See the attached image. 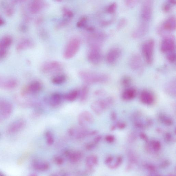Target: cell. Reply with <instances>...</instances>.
Listing matches in <instances>:
<instances>
[{"instance_id":"6da1fadb","label":"cell","mask_w":176,"mask_h":176,"mask_svg":"<svg viewBox=\"0 0 176 176\" xmlns=\"http://www.w3.org/2000/svg\"><path fill=\"white\" fill-rule=\"evenodd\" d=\"M78 75L80 78L87 85L105 83L109 79L108 76L106 74L85 71H80Z\"/></svg>"},{"instance_id":"7a4b0ae2","label":"cell","mask_w":176,"mask_h":176,"mask_svg":"<svg viewBox=\"0 0 176 176\" xmlns=\"http://www.w3.org/2000/svg\"><path fill=\"white\" fill-rule=\"evenodd\" d=\"M80 126L79 127H72L68 130L69 135L78 139H83L88 136L96 135L98 132L95 130H90Z\"/></svg>"},{"instance_id":"3957f363","label":"cell","mask_w":176,"mask_h":176,"mask_svg":"<svg viewBox=\"0 0 176 176\" xmlns=\"http://www.w3.org/2000/svg\"><path fill=\"white\" fill-rule=\"evenodd\" d=\"M80 41L79 39L73 38L68 42L64 52L63 56L65 59H70L77 53L80 48Z\"/></svg>"},{"instance_id":"277c9868","label":"cell","mask_w":176,"mask_h":176,"mask_svg":"<svg viewBox=\"0 0 176 176\" xmlns=\"http://www.w3.org/2000/svg\"><path fill=\"white\" fill-rule=\"evenodd\" d=\"M154 47V41L152 39L146 41L142 45V54L146 62L149 65L152 62Z\"/></svg>"},{"instance_id":"5b68a950","label":"cell","mask_w":176,"mask_h":176,"mask_svg":"<svg viewBox=\"0 0 176 176\" xmlns=\"http://www.w3.org/2000/svg\"><path fill=\"white\" fill-rule=\"evenodd\" d=\"M88 57V61L93 65H97L100 63L102 59L100 45H91Z\"/></svg>"},{"instance_id":"8992f818","label":"cell","mask_w":176,"mask_h":176,"mask_svg":"<svg viewBox=\"0 0 176 176\" xmlns=\"http://www.w3.org/2000/svg\"><path fill=\"white\" fill-rule=\"evenodd\" d=\"M13 107L9 101L0 99V122L9 118L13 111Z\"/></svg>"},{"instance_id":"52a82bcc","label":"cell","mask_w":176,"mask_h":176,"mask_svg":"<svg viewBox=\"0 0 176 176\" xmlns=\"http://www.w3.org/2000/svg\"><path fill=\"white\" fill-rule=\"evenodd\" d=\"M161 50L163 53L169 54L175 52V42L174 37L168 36L165 37L161 42Z\"/></svg>"},{"instance_id":"ba28073f","label":"cell","mask_w":176,"mask_h":176,"mask_svg":"<svg viewBox=\"0 0 176 176\" xmlns=\"http://www.w3.org/2000/svg\"><path fill=\"white\" fill-rule=\"evenodd\" d=\"M152 1H146L142 3L141 10V17L142 22L148 23L152 18Z\"/></svg>"},{"instance_id":"9c48e42d","label":"cell","mask_w":176,"mask_h":176,"mask_svg":"<svg viewBox=\"0 0 176 176\" xmlns=\"http://www.w3.org/2000/svg\"><path fill=\"white\" fill-rule=\"evenodd\" d=\"M42 88V85L38 80H34L24 86L22 89L21 94L23 97L29 95H34L40 92Z\"/></svg>"},{"instance_id":"30bf717a","label":"cell","mask_w":176,"mask_h":176,"mask_svg":"<svg viewBox=\"0 0 176 176\" xmlns=\"http://www.w3.org/2000/svg\"><path fill=\"white\" fill-rule=\"evenodd\" d=\"M18 81L16 78L5 76L0 75V89L12 90L18 86Z\"/></svg>"},{"instance_id":"8fae6325","label":"cell","mask_w":176,"mask_h":176,"mask_svg":"<svg viewBox=\"0 0 176 176\" xmlns=\"http://www.w3.org/2000/svg\"><path fill=\"white\" fill-rule=\"evenodd\" d=\"M94 121L93 116L88 111H83L78 116V123L82 127L87 128L94 123Z\"/></svg>"},{"instance_id":"7c38bea8","label":"cell","mask_w":176,"mask_h":176,"mask_svg":"<svg viewBox=\"0 0 176 176\" xmlns=\"http://www.w3.org/2000/svg\"><path fill=\"white\" fill-rule=\"evenodd\" d=\"M26 121L23 119H19L12 122L8 126L7 129L8 134H13L18 133L24 129Z\"/></svg>"},{"instance_id":"4fadbf2b","label":"cell","mask_w":176,"mask_h":176,"mask_svg":"<svg viewBox=\"0 0 176 176\" xmlns=\"http://www.w3.org/2000/svg\"><path fill=\"white\" fill-rule=\"evenodd\" d=\"M121 55V51L119 47H113L110 49L106 57L107 62L113 65L119 60Z\"/></svg>"},{"instance_id":"5bb4252c","label":"cell","mask_w":176,"mask_h":176,"mask_svg":"<svg viewBox=\"0 0 176 176\" xmlns=\"http://www.w3.org/2000/svg\"><path fill=\"white\" fill-rule=\"evenodd\" d=\"M61 65L57 61H50L43 64L41 69L43 73H49L56 72L60 70Z\"/></svg>"},{"instance_id":"9a60e30c","label":"cell","mask_w":176,"mask_h":176,"mask_svg":"<svg viewBox=\"0 0 176 176\" xmlns=\"http://www.w3.org/2000/svg\"><path fill=\"white\" fill-rule=\"evenodd\" d=\"M63 99L64 95L60 93H55L46 98L45 100L51 106L56 107L61 104Z\"/></svg>"},{"instance_id":"2e32d148","label":"cell","mask_w":176,"mask_h":176,"mask_svg":"<svg viewBox=\"0 0 176 176\" xmlns=\"http://www.w3.org/2000/svg\"><path fill=\"white\" fill-rule=\"evenodd\" d=\"M129 65L132 70L137 71L142 69L143 66L141 58L138 54L132 56L129 60Z\"/></svg>"},{"instance_id":"e0dca14e","label":"cell","mask_w":176,"mask_h":176,"mask_svg":"<svg viewBox=\"0 0 176 176\" xmlns=\"http://www.w3.org/2000/svg\"><path fill=\"white\" fill-rule=\"evenodd\" d=\"M162 29L166 32H172L176 28V18L175 16H171L167 18L163 23Z\"/></svg>"},{"instance_id":"ac0fdd59","label":"cell","mask_w":176,"mask_h":176,"mask_svg":"<svg viewBox=\"0 0 176 176\" xmlns=\"http://www.w3.org/2000/svg\"><path fill=\"white\" fill-rule=\"evenodd\" d=\"M47 6L45 2L42 1H34L31 3L29 6V9L32 13H39Z\"/></svg>"},{"instance_id":"d6986e66","label":"cell","mask_w":176,"mask_h":176,"mask_svg":"<svg viewBox=\"0 0 176 176\" xmlns=\"http://www.w3.org/2000/svg\"><path fill=\"white\" fill-rule=\"evenodd\" d=\"M65 156L69 159L70 162L73 163L79 162L83 157L82 152L79 151L71 152L69 150H66L65 152Z\"/></svg>"},{"instance_id":"ffe728a7","label":"cell","mask_w":176,"mask_h":176,"mask_svg":"<svg viewBox=\"0 0 176 176\" xmlns=\"http://www.w3.org/2000/svg\"><path fill=\"white\" fill-rule=\"evenodd\" d=\"M148 24L142 22L134 31L132 36L134 38H141L146 34L148 31Z\"/></svg>"},{"instance_id":"44dd1931","label":"cell","mask_w":176,"mask_h":176,"mask_svg":"<svg viewBox=\"0 0 176 176\" xmlns=\"http://www.w3.org/2000/svg\"><path fill=\"white\" fill-rule=\"evenodd\" d=\"M32 166L35 170L42 172L48 170L50 167L48 163L38 161H34L33 162Z\"/></svg>"},{"instance_id":"7402d4cb","label":"cell","mask_w":176,"mask_h":176,"mask_svg":"<svg viewBox=\"0 0 176 176\" xmlns=\"http://www.w3.org/2000/svg\"><path fill=\"white\" fill-rule=\"evenodd\" d=\"M98 159L96 155H91L86 158V168L94 169V167L98 165Z\"/></svg>"},{"instance_id":"603a6c76","label":"cell","mask_w":176,"mask_h":176,"mask_svg":"<svg viewBox=\"0 0 176 176\" xmlns=\"http://www.w3.org/2000/svg\"><path fill=\"white\" fill-rule=\"evenodd\" d=\"M89 92V88L88 85L85 84L83 85L80 90V101L82 103L85 102L88 98Z\"/></svg>"},{"instance_id":"cb8c5ba5","label":"cell","mask_w":176,"mask_h":176,"mask_svg":"<svg viewBox=\"0 0 176 176\" xmlns=\"http://www.w3.org/2000/svg\"><path fill=\"white\" fill-rule=\"evenodd\" d=\"M142 102L147 105H151L154 102V98L150 93L147 91L143 92L141 95Z\"/></svg>"},{"instance_id":"d4e9b609","label":"cell","mask_w":176,"mask_h":176,"mask_svg":"<svg viewBox=\"0 0 176 176\" xmlns=\"http://www.w3.org/2000/svg\"><path fill=\"white\" fill-rule=\"evenodd\" d=\"M12 39L11 37L5 36L0 39V49L7 50L11 44Z\"/></svg>"},{"instance_id":"484cf974","label":"cell","mask_w":176,"mask_h":176,"mask_svg":"<svg viewBox=\"0 0 176 176\" xmlns=\"http://www.w3.org/2000/svg\"><path fill=\"white\" fill-rule=\"evenodd\" d=\"M80 90H74L64 95V99L69 101H75L79 96Z\"/></svg>"},{"instance_id":"4316f807","label":"cell","mask_w":176,"mask_h":176,"mask_svg":"<svg viewBox=\"0 0 176 176\" xmlns=\"http://www.w3.org/2000/svg\"><path fill=\"white\" fill-rule=\"evenodd\" d=\"M135 91L132 88L126 89L122 95V97L124 100H130L134 98L135 95Z\"/></svg>"},{"instance_id":"83f0119b","label":"cell","mask_w":176,"mask_h":176,"mask_svg":"<svg viewBox=\"0 0 176 176\" xmlns=\"http://www.w3.org/2000/svg\"><path fill=\"white\" fill-rule=\"evenodd\" d=\"M34 45L32 41L29 39H26L20 42L17 47L18 50H22V49L30 48L32 47Z\"/></svg>"},{"instance_id":"f1b7e54d","label":"cell","mask_w":176,"mask_h":176,"mask_svg":"<svg viewBox=\"0 0 176 176\" xmlns=\"http://www.w3.org/2000/svg\"><path fill=\"white\" fill-rule=\"evenodd\" d=\"M66 80H67V78L65 75L60 74L53 77L52 79V82L54 84L59 85L64 83L65 82Z\"/></svg>"},{"instance_id":"f546056e","label":"cell","mask_w":176,"mask_h":176,"mask_svg":"<svg viewBox=\"0 0 176 176\" xmlns=\"http://www.w3.org/2000/svg\"><path fill=\"white\" fill-rule=\"evenodd\" d=\"M91 107L92 111L97 115H101L103 111L99 106L97 100L95 101L92 103Z\"/></svg>"},{"instance_id":"4dcf8cb0","label":"cell","mask_w":176,"mask_h":176,"mask_svg":"<svg viewBox=\"0 0 176 176\" xmlns=\"http://www.w3.org/2000/svg\"><path fill=\"white\" fill-rule=\"evenodd\" d=\"M45 136L47 144L49 146L52 145L54 142V138L52 133L50 131H47L45 132Z\"/></svg>"},{"instance_id":"1f68e13d","label":"cell","mask_w":176,"mask_h":176,"mask_svg":"<svg viewBox=\"0 0 176 176\" xmlns=\"http://www.w3.org/2000/svg\"><path fill=\"white\" fill-rule=\"evenodd\" d=\"M63 12L64 19L70 20L73 17V12L67 8L64 7L63 8Z\"/></svg>"},{"instance_id":"d6a6232c","label":"cell","mask_w":176,"mask_h":176,"mask_svg":"<svg viewBox=\"0 0 176 176\" xmlns=\"http://www.w3.org/2000/svg\"><path fill=\"white\" fill-rule=\"evenodd\" d=\"M152 151L158 152L160 149L161 144L160 142L157 140H153L150 143Z\"/></svg>"},{"instance_id":"836d02e7","label":"cell","mask_w":176,"mask_h":176,"mask_svg":"<svg viewBox=\"0 0 176 176\" xmlns=\"http://www.w3.org/2000/svg\"><path fill=\"white\" fill-rule=\"evenodd\" d=\"M123 161V158L121 156L118 157L116 159V161L114 164H110L108 165L109 169L114 170L118 168L121 165Z\"/></svg>"},{"instance_id":"e575fe53","label":"cell","mask_w":176,"mask_h":176,"mask_svg":"<svg viewBox=\"0 0 176 176\" xmlns=\"http://www.w3.org/2000/svg\"><path fill=\"white\" fill-rule=\"evenodd\" d=\"M176 3L175 0H170L165 3L163 6V11L165 12H168L171 10L172 5H175Z\"/></svg>"},{"instance_id":"d590c367","label":"cell","mask_w":176,"mask_h":176,"mask_svg":"<svg viewBox=\"0 0 176 176\" xmlns=\"http://www.w3.org/2000/svg\"><path fill=\"white\" fill-rule=\"evenodd\" d=\"M159 119L160 121L167 126H170L172 124V121L170 118L163 115H160L159 116Z\"/></svg>"},{"instance_id":"8d00e7d4","label":"cell","mask_w":176,"mask_h":176,"mask_svg":"<svg viewBox=\"0 0 176 176\" xmlns=\"http://www.w3.org/2000/svg\"><path fill=\"white\" fill-rule=\"evenodd\" d=\"M117 5L116 3H113L108 6L106 8V11L110 14H113L115 12L116 9Z\"/></svg>"},{"instance_id":"74e56055","label":"cell","mask_w":176,"mask_h":176,"mask_svg":"<svg viewBox=\"0 0 176 176\" xmlns=\"http://www.w3.org/2000/svg\"><path fill=\"white\" fill-rule=\"evenodd\" d=\"M87 21V18L85 17H83L78 22L77 26L80 28L85 27L86 26Z\"/></svg>"},{"instance_id":"f35d334b","label":"cell","mask_w":176,"mask_h":176,"mask_svg":"<svg viewBox=\"0 0 176 176\" xmlns=\"http://www.w3.org/2000/svg\"><path fill=\"white\" fill-rule=\"evenodd\" d=\"M97 144L94 141L87 144L85 146V148L88 150L90 151L94 149Z\"/></svg>"},{"instance_id":"ab89813d","label":"cell","mask_w":176,"mask_h":176,"mask_svg":"<svg viewBox=\"0 0 176 176\" xmlns=\"http://www.w3.org/2000/svg\"><path fill=\"white\" fill-rule=\"evenodd\" d=\"M128 158H129V160L130 164H134V163L137 162V159H136L135 156H134L133 153H130L129 154V156H128Z\"/></svg>"},{"instance_id":"60d3db41","label":"cell","mask_w":176,"mask_h":176,"mask_svg":"<svg viewBox=\"0 0 176 176\" xmlns=\"http://www.w3.org/2000/svg\"><path fill=\"white\" fill-rule=\"evenodd\" d=\"M126 23H127V20L126 19L124 18L121 19L118 23L117 26V29L120 30L123 28L125 25Z\"/></svg>"},{"instance_id":"b9f144b4","label":"cell","mask_w":176,"mask_h":176,"mask_svg":"<svg viewBox=\"0 0 176 176\" xmlns=\"http://www.w3.org/2000/svg\"><path fill=\"white\" fill-rule=\"evenodd\" d=\"M167 58L168 60L171 63H174L175 61L176 54L174 52L167 55Z\"/></svg>"},{"instance_id":"7bdbcfd3","label":"cell","mask_w":176,"mask_h":176,"mask_svg":"<svg viewBox=\"0 0 176 176\" xmlns=\"http://www.w3.org/2000/svg\"><path fill=\"white\" fill-rule=\"evenodd\" d=\"M145 168L147 170L152 173H154L156 170V167L152 164H146L145 165Z\"/></svg>"},{"instance_id":"ee69618b","label":"cell","mask_w":176,"mask_h":176,"mask_svg":"<svg viewBox=\"0 0 176 176\" xmlns=\"http://www.w3.org/2000/svg\"><path fill=\"white\" fill-rule=\"evenodd\" d=\"M55 163L57 165H62L64 162V160L62 157L60 156H57L54 159Z\"/></svg>"},{"instance_id":"f6af8a7d","label":"cell","mask_w":176,"mask_h":176,"mask_svg":"<svg viewBox=\"0 0 176 176\" xmlns=\"http://www.w3.org/2000/svg\"><path fill=\"white\" fill-rule=\"evenodd\" d=\"M131 82V79L128 76H125L121 80V83L123 85H128Z\"/></svg>"},{"instance_id":"bcb514c9","label":"cell","mask_w":176,"mask_h":176,"mask_svg":"<svg viewBox=\"0 0 176 176\" xmlns=\"http://www.w3.org/2000/svg\"><path fill=\"white\" fill-rule=\"evenodd\" d=\"M170 164V162L169 160H165L160 163L159 165V167L161 169H165L168 167Z\"/></svg>"},{"instance_id":"7dc6e473","label":"cell","mask_w":176,"mask_h":176,"mask_svg":"<svg viewBox=\"0 0 176 176\" xmlns=\"http://www.w3.org/2000/svg\"><path fill=\"white\" fill-rule=\"evenodd\" d=\"M137 1H125V3L128 7H133L137 3Z\"/></svg>"},{"instance_id":"c3c4849f","label":"cell","mask_w":176,"mask_h":176,"mask_svg":"<svg viewBox=\"0 0 176 176\" xmlns=\"http://www.w3.org/2000/svg\"><path fill=\"white\" fill-rule=\"evenodd\" d=\"M104 91L102 90H98L95 91L94 95L97 96H103L105 94Z\"/></svg>"},{"instance_id":"681fc988","label":"cell","mask_w":176,"mask_h":176,"mask_svg":"<svg viewBox=\"0 0 176 176\" xmlns=\"http://www.w3.org/2000/svg\"><path fill=\"white\" fill-rule=\"evenodd\" d=\"M114 160V158L112 156H109L107 157L105 161V163L106 165H108L111 164V163Z\"/></svg>"},{"instance_id":"f907efd6","label":"cell","mask_w":176,"mask_h":176,"mask_svg":"<svg viewBox=\"0 0 176 176\" xmlns=\"http://www.w3.org/2000/svg\"><path fill=\"white\" fill-rule=\"evenodd\" d=\"M7 53V50L0 49V59L5 57Z\"/></svg>"},{"instance_id":"816d5d0a","label":"cell","mask_w":176,"mask_h":176,"mask_svg":"<svg viewBox=\"0 0 176 176\" xmlns=\"http://www.w3.org/2000/svg\"><path fill=\"white\" fill-rule=\"evenodd\" d=\"M105 140L107 142L112 143L115 140V138L113 136L108 135L106 136Z\"/></svg>"},{"instance_id":"f5cc1de1","label":"cell","mask_w":176,"mask_h":176,"mask_svg":"<svg viewBox=\"0 0 176 176\" xmlns=\"http://www.w3.org/2000/svg\"><path fill=\"white\" fill-rule=\"evenodd\" d=\"M50 176H68L67 174L63 171L60 172L56 173L53 174Z\"/></svg>"},{"instance_id":"db71d44e","label":"cell","mask_w":176,"mask_h":176,"mask_svg":"<svg viewBox=\"0 0 176 176\" xmlns=\"http://www.w3.org/2000/svg\"><path fill=\"white\" fill-rule=\"evenodd\" d=\"M165 139L167 142H170L172 139L171 134L169 133H167L165 134Z\"/></svg>"},{"instance_id":"11a10c76","label":"cell","mask_w":176,"mask_h":176,"mask_svg":"<svg viewBox=\"0 0 176 176\" xmlns=\"http://www.w3.org/2000/svg\"><path fill=\"white\" fill-rule=\"evenodd\" d=\"M113 19H112L108 20L103 21L101 22V24L103 26H107V25L111 24V23L113 22Z\"/></svg>"},{"instance_id":"9f6ffc18","label":"cell","mask_w":176,"mask_h":176,"mask_svg":"<svg viewBox=\"0 0 176 176\" xmlns=\"http://www.w3.org/2000/svg\"><path fill=\"white\" fill-rule=\"evenodd\" d=\"M140 137L141 138L142 140H144L145 141H146L147 142H148V138L145 134H144V133H141L140 134Z\"/></svg>"},{"instance_id":"6f0895ef","label":"cell","mask_w":176,"mask_h":176,"mask_svg":"<svg viewBox=\"0 0 176 176\" xmlns=\"http://www.w3.org/2000/svg\"><path fill=\"white\" fill-rule=\"evenodd\" d=\"M101 138H102V137H101V136H97L94 139L93 141L97 144L101 141Z\"/></svg>"},{"instance_id":"680465c9","label":"cell","mask_w":176,"mask_h":176,"mask_svg":"<svg viewBox=\"0 0 176 176\" xmlns=\"http://www.w3.org/2000/svg\"><path fill=\"white\" fill-rule=\"evenodd\" d=\"M125 124L123 123H120L117 124L118 127L121 129H124L125 128Z\"/></svg>"},{"instance_id":"91938a15","label":"cell","mask_w":176,"mask_h":176,"mask_svg":"<svg viewBox=\"0 0 176 176\" xmlns=\"http://www.w3.org/2000/svg\"><path fill=\"white\" fill-rule=\"evenodd\" d=\"M5 22L3 19L0 16V26H3L5 24Z\"/></svg>"},{"instance_id":"94428289","label":"cell","mask_w":176,"mask_h":176,"mask_svg":"<svg viewBox=\"0 0 176 176\" xmlns=\"http://www.w3.org/2000/svg\"><path fill=\"white\" fill-rule=\"evenodd\" d=\"M132 166L131 164L128 165L126 167V171H129L131 170L132 169Z\"/></svg>"},{"instance_id":"6125c7cd","label":"cell","mask_w":176,"mask_h":176,"mask_svg":"<svg viewBox=\"0 0 176 176\" xmlns=\"http://www.w3.org/2000/svg\"><path fill=\"white\" fill-rule=\"evenodd\" d=\"M111 118L113 120H115L116 118V116L114 112H113L111 114Z\"/></svg>"},{"instance_id":"be15d7a7","label":"cell","mask_w":176,"mask_h":176,"mask_svg":"<svg viewBox=\"0 0 176 176\" xmlns=\"http://www.w3.org/2000/svg\"><path fill=\"white\" fill-rule=\"evenodd\" d=\"M28 176H38V175L36 173H32L30 174Z\"/></svg>"},{"instance_id":"e7e4bbea","label":"cell","mask_w":176,"mask_h":176,"mask_svg":"<svg viewBox=\"0 0 176 176\" xmlns=\"http://www.w3.org/2000/svg\"><path fill=\"white\" fill-rule=\"evenodd\" d=\"M0 176H5L3 174V173H1V172L0 171Z\"/></svg>"},{"instance_id":"03108f58","label":"cell","mask_w":176,"mask_h":176,"mask_svg":"<svg viewBox=\"0 0 176 176\" xmlns=\"http://www.w3.org/2000/svg\"><path fill=\"white\" fill-rule=\"evenodd\" d=\"M167 176H176L175 175L173 174H170Z\"/></svg>"},{"instance_id":"003e7915","label":"cell","mask_w":176,"mask_h":176,"mask_svg":"<svg viewBox=\"0 0 176 176\" xmlns=\"http://www.w3.org/2000/svg\"><path fill=\"white\" fill-rule=\"evenodd\" d=\"M152 176H162L161 175H153Z\"/></svg>"}]
</instances>
